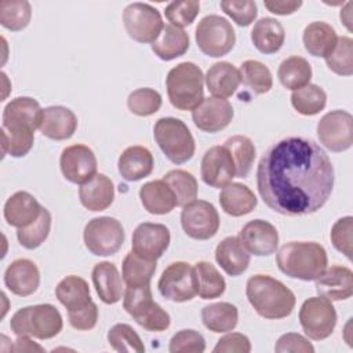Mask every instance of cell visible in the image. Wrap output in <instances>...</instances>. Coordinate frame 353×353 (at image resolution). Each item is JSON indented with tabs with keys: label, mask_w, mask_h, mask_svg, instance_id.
<instances>
[{
	"label": "cell",
	"mask_w": 353,
	"mask_h": 353,
	"mask_svg": "<svg viewBox=\"0 0 353 353\" xmlns=\"http://www.w3.org/2000/svg\"><path fill=\"white\" fill-rule=\"evenodd\" d=\"M190 46L189 34L171 23L164 25L157 39L150 44L152 51L163 61H172L182 57Z\"/></svg>",
	"instance_id": "obj_33"
},
{
	"label": "cell",
	"mask_w": 353,
	"mask_h": 353,
	"mask_svg": "<svg viewBox=\"0 0 353 353\" xmlns=\"http://www.w3.org/2000/svg\"><path fill=\"white\" fill-rule=\"evenodd\" d=\"M292 108L303 116H314L327 105V94L317 84H306L291 94Z\"/></svg>",
	"instance_id": "obj_43"
},
{
	"label": "cell",
	"mask_w": 353,
	"mask_h": 353,
	"mask_svg": "<svg viewBox=\"0 0 353 353\" xmlns=\"http://www.w3.org/2000/svg\"><path fill=\"white\" fill-rule=\"evenodd\" d=\"M320 143L331 152L339 153L353 145V116L346 110H331L317 123Z\"/></svg>",
	"instance_id": "obj_13"
},
{
	"label": "cell",
	"mask_w": 353,
	"mask_h": 353,
	"mask_svg": "<svg viewBox=\"0 0 353 353\" xmlns=\"http://www.w3.org/2000/svg\"><path fill=\"white\" fill-rule=\"evenodd\" d=\"M181 225L183 232L193 240H208L219 229L221 221L216 208L205 200H194L181 212Z\"/></svg>",
	"instance_id": "obj_14"
},
{
	"label": "cell",
	"mask_w": 353,
	"mask_h": 353,
	"mask_svg": "<svg viewBox=\"0 0 353 353\" xmlns=\"http://www.w3.org/2000/svg\"><path fill=\"white\" fill-rule=\"evenodd\" d=\"M68 319H69L70 325L77 331L92 330L98 321V306L92 301L88 306H85L77 312L68 313Z\"/></svg>",
	"instance_id": "obj_56"
},
{
	"label": "cell",
	"mask_w": 353,
	"mask_h": 353,
	"mask_svg": "<svg viewBox=\"0 0 353 353\" xmlns=\"http://www.w3.org/2000/svg\"><path fill=\"white\" fill-rule=\"evenodd\" d=\"M170 241L171 233L165 225L142 222L132 233L131 251L145 259L157 261L167 251Z\"/></svg>",
	"instance_id": "obj_16"
},
{
	"label": "cell",
	"mask_w": 353,
	"mask_h": 353,
	"mask_svg": "<svg viewBox=\"0 0 353 353\" xmlns=\"http://www.w3.org/2000/svg\"><path fill=\"white\" fill-rule=\"evenodd\" d=\"M123 306L125 312L141 325L150 332L165 331L171 319L170 314L153 301L150 284L141 287H125Z\"/></svg>",
	"instance_id": "obj_7"
},
{
	"label": "cell",
	"mask_w": 353,
	"mask_h": 353,
	"mask_svg": "<svg viewBox=\"0 0 353 353\" xmlns=\"http://www.w3.org/2000/svg\"><path fill=\"white\" fill-rule=\"evenodd\" d=\"M163 181L172 190L176 200V205L183 207L197 199V181L190 172L178 168L171 170L163 176Z\"/></svg>",
	"instance_id": "obj_44"
},
{
	"label": "cell",
	"mask_w": 353,
	"mask_h": 353,
	"mask_svg": "<svg viewBox=\"0 0 353 353\" xmlns=\"http://www.w3.org/2000/svg\"><path fill=\"white\" fill-rule=\"evenodd\" d=\"M263 6L276 15H291L302 6L301 0H265Z\"/></svg>",
	"instance_id": "obj_57"
},
{
	"label": "cell",
	"mask_w": 353,
	"mask_h": 353,
	"mask_svg": "<svg viewBox=\"0 0 353 353\" xmlns=\"http://www.w3.org/2000/svg\"><path fill=\"white\" fill-rule=\"evenodd\" d=\"M274 352H277V353H288V352L313 353L314 346L303 335L296 334V332H287L277 339V342L274 345Z\"/></svg>",
	"instance_id": "obj_54"
},
{
	"label": "cell",
	"mask_w": 353,
	"mask_h": 353,
	"mask_svg": "<svg viewBox=\"0 0 353 353\" xmlns=\"http://www.w3.org/2000/svg\"><path fill=\"white\" fill-rule=\"evenodd\" d=\"M153 167V154L148 148L141 145H132L124 149L117 161L119 174L128 182H137L149 176Z\"/></svg>",
	"instance_id": "obj_24"
},
{
	"label": "cell",
	"mask_w": 353,
	"mask_h": 353,
	"mask_svg": "<svg viewBox=\"0 0 353 353\" xmlns=\"http://www.w3.org/2000/svg\"><path fill=\"white\" fill-rule=\"evenodd\" d=\"M201 320L207 330L212 332H229L236 328L239 310L230 302H215L201 309Z\"/></svg>",
	"instance_id": "obj_36"
},
{
	"label": "cell",
	"mask_w": 353,
	"mask_h": 353,
	"mask_svg": "<svg viewBox=\"0 0 353 353\" xmlns=\"http://www.w3.org/2000/svg\"><path fill=\"white\" fill-rule=\"evenodd\" d=\"M51 230V214L43 207L39 218L26 228L18 229L17 239L19 244L26 250H34L40 247L48 237Z\"/></svg>",
	"instance_id": "obj_46"
},
{
	"label": "cell",
	"mask_w": 353,
	"mask_h": 353,
	"mask_svg": "<svg viewBox=\"0 0 353 353\" xmlns=\"http://www.w3.org/2000/svg\"><path fill=\"white\" fill-rule=\"evenodd\" d=\"M277 77L283 87L295 91L310 83L312 66L306 58L292 55L280 63L277 69Z\"/></svg>",
	"instance_id": "obj_37"
},
{
	"label": "cell",
	"mask_w": 353,
	"mask_h": 353,
	"mask_svg": "<svg viewBox=\"0 0 353 353\" xmlns=\"http://www.w3.org/2000/svg\"><path fill=\"white\" fill-rule=\"evenodd\" d=\"M59 167L66 181L83 185L97 174L98 161L91 148L83 143H74L62 150Z\"/></svg>",
	"instance_id": "obj_15"
},
{
	"label": "cell",
	"mask_w": 353,
	"mask_h": 353,
	"mask_svg": "<svg viewBox=\"0 0 353 353\" xmlns=\"http://www.w3.org/2000/svg\"><path fill=\"white\" fill-rule=\"evenodd\" d=\"M196 288L197 295L201 299L219 298L226 290V281L218 269L207 261H199L194 263Z\"/></svg>",
	"instance_id": "obj_38"
},
{
	"label": "cell",
	"mask_w": 353,
	"mask_h": 353,
	"mask_svg": "<svg viewBox=\"0 0 353 353\" xmlns=\"http://www.w3.org/2000/svg\"><path fill=\"white\" fill-rule=\"evenodd\" d=\"M239 73L240 81L254 94H266L273 85V77L269 68L256 59L244 61L240 65Z\"/></svg>",
	"instance_id": "obj_42"
},
{
	"label": "cell",
	"mask_w": 353,
	"mask_h": 353,
	"mask_svg": "<svg viewBox=\"0 0 353 353\" xmlns=\"http://www.w3.org/2000/svg\"><path fill=\"white\" fill-rule=\"evenodd\" d=\"M32 18V6L26 0L0 1V23L11 32L25 29Z\"/></svg>",
	"instance_id": "obj_45"
},
{
	"label": "cell",
	"mask_w": 353,
	"mask_h": 353,
	"mask_svg": "<svg viewBox=\"0 0 353 353\" xmlns=\"http://www.w3.org/2000/svg\"><path fill=\"white\" fill-rule=\"evenodd\" d=\"M108 342L110 347L116 352H134V353H143L145 346L141 339V336L137 334V331L124 323L114 324L108 331Z\"/></svg>",
	"instance_id": "obj_48"
},
{
	"label": "cell",
	"mask_w": 353,
	"mask_h": 353,
	"mask_svg": "<svg viewBox=\"0 0 353 353\" xmlns=\"http://www.w3.org/2000/svg\"><path fill=\"white\" fill-rule=\"evenodd\" d=\"M214 353H250L251 342L247 335L240 332H230L218 339Z\"/></svg>",
	"instance_id": "obj_55"
},
{
	"label": "cell",
	"mask_w": 353,
	"mask_h": 353,
	"mask_svg": "<svg viewBox=\"0 0 353 353\" xmlns=\"http://www.w3.org/2000/svg\"><path fill=\"white\" fill-rule=\"evenodd\" d=\"M245 295L254 310L263 319L279 320L295 307L294 292L280 280L268 274H254L247 280Z\"/></svg>",
	"instance_id": "obj_2"
},
{
	"label": "cell",
	"mask_w": 353,
	"mask_h": 353,
	"mask_svg": "<svg viewBox=\"0 0 353 353\" xmlns=\"http://www.w3.org/2000/svg\"><path fill=\"white\" fill-rule=\"evenodd\" d=\"M167 95L178 110H193L204 99V74L193 62H181L165 77Z\"/></svg>",
	"instance_id": "obj_4"
},
{
	"label": "cell",
	"mask_w": 353,
	"mask_h": 353,
	"mask_svg": "<svg viewBox=\"0 0 353 353\" xmlns=\"http://www.w3.org/2000/svg\"><path fill=\"white\" fill-rule=\"evenodd\" d=\"M314 281L317 294L330 301H345L353 295V272L347 266L325 268Z\"/></svg>",
	"instance_id": "obj_20"
},
{
	"label": "cell",
	"mask_w": 353,
	"mask_h": 353,
	"mask_svg": "<svg viewBox=\"0 0 353 353\" xmlns=\"http://www.w3.org/2000/svg\"><path fill=\"white\" fill-rule=\"evenodd\" d=\"M83 239L87 250L97 256L116 254L125 239L124 228L113 216H98L88 221L84 228Z\"/></svg>",
	"instance_id": "obj_9"
},
{
	"label": "cell",
	"mask_w": 353,
	"mask_h": 353,
	"mask_svg": "<svg viewBox=\"0 0 353 353\" xmlns=\"http://www.w3.org/2000/svg\"><path fill=\"white\" fill-rule=\"evenodd\" d=\"M11 350L14 352H44V347L33 342L29 336H18L11 345Z\"/></svg>",
	"instance_id": "obj_58"
},
{
	"label": "cell",
	"mask_w": 353,
	"mask_h": 353,
	"mask_svg": "<svg viewBox=\"0 0 353 353\" xmlns=\"http://www.w3.org/2000/svg\"><path fill=\"white\" fill-rule=\"evenodd\" d=\"M334 167L314 141L287 137L266 149L256 168V188L263 203L285 216L319 211L334 189Z\"/></svg>",
	"instance_id": "obj_1"
},
{
	"label": "cell",
	"mask_w": 353,
	"mask_h": 353,
	"mask_svg": "<svg viewBox=\"0 0 353 353\" xmlns=\"http://www.w3.org/2000/svg\"><path fill=\"white\" fill-rule=\"evenodd\" d=\"M215 261L226 274L236 277L248 269L251 256L237 237L229 236L218 243L215 248Z\"/></svg>",
	"instance_id": "obj_28"
},
{
	"label": "cell",
	"mask_w": 353,
	"mask_h": 353,
	"mask_svg": "<svg viewBox=\"0 0 353 353\" xmlns=\"http://www.w3.org/2000/svg\"><path fill=\"white\" fill-rule=\"evenodd\" d=\"M77 128L76 114L65 106H48L43 109L40 132L52 141H65L73 137Z\"/></svg>",
	"instance_id": "obj_23"
},
{
	"label": "cell",
	"mask_w": 353,
	"mask_h": 353,
	"mask_svg": "<svg viewBox=\"0 0 353 353\" xmlns=\"http://www.w3.org/2000/svg\"><path fill=\"white\" fill-rule=\"evenodd\" d=\"M63 327L59 310L51 303H39L17 310L10 328L17 336H33L36 339H51L57 336Z\"/></svg>",
	"instance_id": "obj_5"
},
{
	"label": "cell",
	"mask_w": 353,
	"mask_h": 353,
	"mask_svg": "<svg viewBox=\"0 0 353 353\" xmlns=\"http://www.w3.org/2000/svg\"><path fill=\"white\" fill-rule=\"evenodd\" d=\"M92 283L99 299L106 305H114L121 299L123 281L114 263L103 261L92 268Z\"/></svg>",
	"instance_id": "obj_27"
},
{
	"label": "cell",
	"mask_w": 353,
	"mask_h": 353,
	"mask_svg": "<svg viewBox=\"0 0 353 353\" xmlns=\"http://www.w3.org/2000/svg\"><path fill=\"white\" fill-rule=\"evenodd\" d=\"M233 119V108L228 99L208 97L204 98L193 110L194 125L204 132H219L225 130Z\"/></svg>",
	"instance_id": "obj_18"
},
{
	"label": "cell",
	"mask_w": 353,
	"mask_h": 353,
	"mask_svg": "<svg viewBox=\"0 0 353 353\" xmlns=\"http://www.w3.org/2000/svg\"><path fill=\"white\" fill-rule=\"evenodd\" d=\"M41 208L43 207L33 194L25 190H19L7 199L3 215L10 226L22 229L39 218Z\"/></svg>",
	"instance_id": "obj_22"
},
{
	"label": "cell",
	"mask_w": 353,
	"mask_h": 353,
	"mask_svg": "<svg viewBox=\"0 0 353 353\" xmlns=\"http://www.w3.org/2000/svg\"><path fill=\"white\" fill-rule=\"evenodd\" d=\"M79 199L88 211H103L109 208L114 200L113 181L105 174H95L90 181L80 185Z\"/></svg>",
	"instance_id": "obj_25"
},
{
	"label": "cell",
	"mask_w": 353,
	"mask_h": 353,
	"mask_svg": "<svg viewBox=\"0 0 353 353\" xmlns=\"http://www.w3.org/2000/svg\"><path fill=\"white\" fill-rule=\"evenodd\" d=\"M276 263L285 276L312 281L325 270L328 256L325 248L316 241H290L277 251Z\"/></svg>",
	"instance_id": "obj_3"
},
{
	"label": "cell",
	"mask_w": 353,
	"mask_h": 353,
	"mask_svg": "<svg viewBox=\"0 0 353 353\" xmlns=\"http://www.w3.org/2000/svg\"><path fill=\"white\" fill-rule=\"evenodd\" d=\"M338 40L335 29L323 21H314L306 25L302 34L305 50L313 57L325 58L335 47Z\"/></svg>",
	"instance_id": "obj_35"
},
{
	"label": "cell",
	"mask_w": 353,
	"mask_h": 353,
	"mask_svg": "<svg viewBox=\"0 0 353 353\" xmlns=\"http://www.w3.org/2000/svg\"><path fill=\"white\" fill-rule=\"evenodd\" d=\"M222 210L232 216H243L252 212L258 204L254 192L240 182H230L219 193Z\"/></svg>",
	"instance_id": "obj_31"
},
{
	"label": "cell",
	"mask_w": 353,
	"mask_h": 353,
	"mask_svg": "<svg viewBox=\"0 0 353 353\" xmlns=\"http://www.w3.org/2000/svg\"><path fill=\"white\" fill-rule=\"evenodd\" d=\"M123 23L128 36L137 43H153L164 23L157 8L148 3H131L123 11Z\"/></svg>",
	"instance_id": "obj_11"
},
{
	"label": "cell",
	"mask_w": 353,
	"mask_h": 353,
	"mask_svg": "<svg viewBox=\"0 0 353 353\" xmlns=\"http://www.w3.org/2000/svg\"><path fill=\"white\" fill-rule=\"evenodd\" d=\"M200 12V1L197 0H183V1H171L165 10L164 15L168 22L176 28H185L193 23L196 17Z\"/></svg>",
	"instance_id": "obj_50"
},
{
	"label": "cell",
	"mask_w": 353,
	"mask_h": 353,
	"mask_svg": "<svg viewBox=\"0 0 353 353\" xmlns=\"http://www.w3.org/2000/svg\"><path fill=\"white\" fill-rule=\"evenodd\" d=\"M352 232L353 218L350 215L339 218L331 228L330 239L332 245L342 252L349 261H352Z\"/></svg>",
	"instance_id": "obj_53"
},
{
	"label": "cell",
	"mask_w": 353,
	"mask_h": 353,
	"mask_svg": "<svg viewBox=\"0 0 353 353\" xmlns=\"http://www.w3.org/2000/svg\"><path fill=\"white\" fill-rule=\"evenodd\" d=\"M43 109L40 103L30 97H18L11 99L1 114V125H19L36 130L40 127Z\"/></svg>",
	"instance_id": "obj_26"
},
{
	"label": "cell",
	"mask_w": 353,
	"mask_h": 353,
	"mask_svg": "<svg viewBox=\"0 0 353 353\" xmlns=\"http://www.w3.org/2000/svg\"><path fill=\"white\" fill-rule=\"evenodd\" d=\"M237 239L241 245L255 256H268L276 252L279 245V232L276 226L263 219L247 222L239 232Z\"/></svg>",
	"instance_id": "obj_19"
},
{
	"label": "cell",
	"mask_w": 353,
	"mask_h": 353,
	"mask_svg": "<svg viewBox=\"0 0 353 353\" xmlns=\"http://www.w3.org/2000/svg\"><path fill=\"white\" fill-rule=\"evenodd\" d=\"M199 50L212 58L229 54L236 44V32L232 23L216 14H210L199 22L194 32Z\"/></svg>",
	"instance_id": "obj_8"
},
{
	"label": "cell",
	"mask_w": 353,
	"mask_h": 353,
	"mask_svg": "<svg viewBox=\"0 0 353 353\" xmlns=\"http://www.w3.org/2000/svg\"><path fill=\"white\" fill-rule=\"evenodd\" d=\"M204 81L214 97L223 99L232 97L241 83L239 69L226 61H221L210 66L204 76Z\"/></svg>",
	"instance_id": "obj_29"
},
{
	"label": "cell",
	"mask_w": 353,
	"mask_h": 353,
	"mask_svg": "<svg viewBox=\"0 0 353 353\" xmlns=\"http://www.w3.org/2000/svg\"><path fill=\"white\" fill-rule=\"evenodd\" d=\"M55 296L68 309V313L77 312L92 302L88 283L74 274L63 277L57 284Z\"/></svg>",
	"instance_id": "obj_34"
},
{
	"label": "cell",
	"mask_w": 353,
	"mask_h": 353,
	"mask_svg": "<svg viewBox=\"0 0 353 353\" xmlns=\"http://www.w3.org/2000/svg\"><path fill=\"white\" fill-rule=\"evenodd\" d=\"M200 175L203 182L211 188H225L232 182L236 176V168L225 145H216L205 150L201 159Z\"/></svg>",
	"instance_id": "obj_17"
},
{
	"label": "cell",
	"mask_w": 353,
	"mask_h": 353,
	"mask_svg": "<svg viewBox=\"0 0 353 353\" xmlns=\"http://www.w3.org/2000/svg\"><path fill=\"white\" fill-rule=\"evenodd\" d=\"M156 272V261L145 259L130 251L121 265V276L127 287H141L149 285L150 280Z\"/></svg>",
	"instance_id": "obj_39"
},
{
	"label": "cell",
	"mask_w": 353,
	"mask_h": 353,
	"mask_svg": "<svg viewBox=\"0 0 353 353\" xmlns=\"http://www.w3.org/2000/svg\"><path fill=\"white\" fill-rule=\"evenodd\" d=\"M285 30L283 25L270 17L261 18L251 30V41L254 47L266 55L276 54L284 44Z\"/></svg>",
	"instance_id": "obj_32"
},
{
	"label": "cell",
	"mask_w": 353,
	"mask_h": 353,
	"mask_svg": "<svg viewBox=\"0 0 353 353\" xmlns=\"http://www.w3.org/2000/svg\"><path fill=\"white\" fill-rule=\"evenodd\" d=\"M219 6L226 15H229L239 26H243V28L251 25L258 15L256 3L252 0H243V1L222 0Z\"/></svg>",
	"instance_id": "obj_52"
},
{
	"label": "cell",
	"mask_w": 353,
	"mask_h": 353,
	"mask_svg": "<svg viewBox=\"0 0 353 353\" xmlns=\"http://www.w3.org/2000/svg\"><path fill=\"white\" fill-rule=\"evenodd\" d=\"M225 148L229 150L234 168L236 176L245 178L252 168L256 149L252 141L245 135H233L225 141Z\"/></svg>",
	"instance_id": "obj_41"
},
{
	"label": "cell",
	"mask_w": 353,
	"mask_h": 353,
	"mask_svg": "<svg viewBox=\"0 0 353 353\" xmlns=\"http://www.w3.org/2000/svg\"><path fill=\"white\" fill-rule=\"evenodd\" d=\"M156 143L174 164L189 161L196 150L194 138L188 125L176 117H161L153 127Z\"/></svg>",
	"instance_id": "obj_6"
},
{
	"label": "cell",
	"mask_w": 353,
	"mask_h": 353,
	"mask_svg": "<svg viewBox=\"0 0 353 353\" xmlns=\"http://www.w3.org/2000/svg\"><path fill=\"white\" fill-rule=\"evenodd\" d=\"M328 69L339 76L353 74V40L349 36H341L334 50L324 58Z\"/></svg>",
	"instance_id": "obj_47"
},
{
	"label": "cell",
	"mask_w": 353,
	"mask_h": 353,
	"mask_svg": "<svg viewBox=\"0 0 353 353\" xmlns=\"http://www.w3.org/2000/svg\"><path fill=\"white\" fill-rule=\"evenodd\" d=\"M142 207L153 215L170 214L176 207V200L170 186L163 179L146 182L139 189Z\"/></svg>",
	"instance_id": "obj_30"
},
{
	"label": "cell",
	"mask_w": 353,
	"mask_h": 353,
	"mask_svg": "<svg viewBox=\"0 0 353 353\" xmlns=\"http://www.w3.org/2000/svg\"><path fill=\"white\" fill-rule=\"evenodd\" d=\"M4 284L18 296L34 294L40 285V272L37 265L28 258L12 261L4 272Z\"/></svg>",
	"instance_id": "obj_21"
},
{
	"label": "cell",
	"mask_w": 353,
	"mask_h": 353,
	"mask_svg": "<svg viewBox=\"0 0 353 353\" xmlns=\"http://www.w3.org/2000/svg\"><path fill=\"white\" fill-rule=\"evenodd\" d=\"M159 292L163 298L172 302H186L197 295L194 268L183 261L170 263L161 273Z\"/></svg>",
	"instance_id": "obj_12"
},
{
	"label": "cell",
	"mask_w": 353,
	"mask_h": 353,
	"mask_svg": "<svg viewBox=\"0 0 353 353\" xmlns=\"http://www.w3.org/2000/svg\"><path fill=\"white\" fill-rule=\"evenodd\" d=\"M168 350L171 353H203L205 350V339L194 330H181L172 335Z\"/></svg>",
	"instance_id": "obj_51"
},
{
	"label": "cell",
	"mask_w": 353,
	"mask_h": 353,
	"mask_svg": "<svg viewBox=\"0 0 353 353\" xmlns=\"http://www.w3.org/2000/svg\"><path fill=\"white\" fill-rule=\"evenodd\" d=\"M1 149L3 157L10 154L12 157H23L33 148L34 130L19 125H1Z\"/></svg>",
	"instance_id": "obj_40"
},
{
	"label": "cell",
	"mask_w": 353,
	"mask_h": 353,
	"mask_svg": "<svg viewBox=\"0 0 353 353\" xmlns=\"http://www.w3.org/2000/svg\"><path fill=\"white\" fill-rule=\"evenodd\" d=\"M161 95L149 87L134 90L127 98V106L131 113L139 117H148L159 112L161 108Z\"/></svg>",
	"instance_id": "obj_49"
},
{
	"label": "cell",
	"mask_w": 353,
	"mask_h": 353,
	"mask_svg": "<svg viewBox=\"0 0 353 353\" xmlns=\"http://www.w3.org/2000/svg\"><path fill=\"white\" fill-rule=\"evenodd\" d=\"M341 21L346 26L349 32H352V1H347L345 7L341 10Z\"/></svg>",
	"instance_id": "obj_59"
},
{
	"label": "cell",
	"mask_w": 353,
	"mask_h": 353,
	"mask_svg": "<svg viewBox=\"0 0 353 353\" xmlns=\"http://www.w3.org/2000/svg\"><path fill=\"white\" fill-rule=\"evenodd\" d=\"M336 310L332 302L324 296L307 298L299 309V323L307 338L323 341L328 338L336 325Z\"/></svg>",
	"instance_id": "obj_10"
}]
</instances>
